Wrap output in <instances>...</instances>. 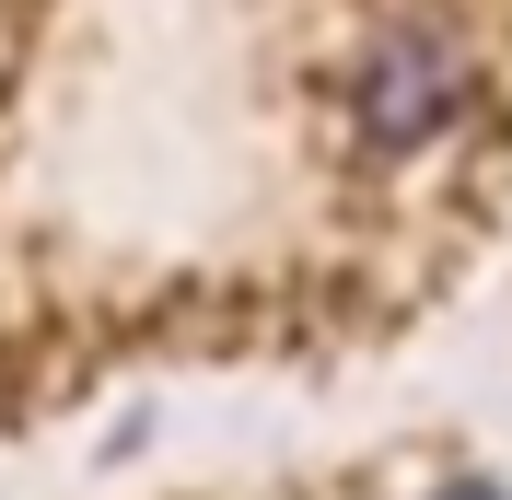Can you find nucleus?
<instances>
[{"instance_id": "obj_2", "label": "nucleus", "mask_w": 512, "mask_h": 500, "mask_svg": "<svg viewBox=\"0 0 512 500\" xmlns=\"http://www.w3.org/2000/svg\"><path fill=\"white\" fill-rule=\"evenodd\" d=\"M431 500H512V489H489V477H454V489H431Z\"/></svg>"}, {"instance_id": "obj_1", "label": "nucleus", "mask_w": 512, "mask_h": 500, "mask_svg": "<svg viewBox=\"0 0 512 500\" xmlns=\"http://www.w3.org/2000/svg\"><path fill=\"white\" fill-rule=\"evenodd\" d=\"M466 105H478V47L454 24L408 12V24L361 35V59H350V140L373 163H419L431 140L466 128Z\"/></svg>"}]
</instances>
